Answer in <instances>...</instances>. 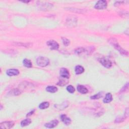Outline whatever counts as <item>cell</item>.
<instances>
[{
  "label": "cell",
  "mask_w": 129,
  "mask_h": 129,
  "mask_svg": "<svg viewBox=\"0 0 129 129\" xmlns=\"http://www.w3.org/2000/svg\"><path fill=\"white\" fill-rule=\"evenodd\" d=\"M95 50V48L93 47H88L87 48H79L75 49V53L78 55H89L94 52Z\"/></svg>",
  "instance_id": "cell-1"
},
{
  "label": "cell",
  "mask_w": 129,
  "mask_h": 129,
  "mask_svg": "<svg viewBox=\"0 0 129 129\" xmlns=\"http://www.w3.org/2000/svg\"><path fill=\"white\" fill-rule=\"evenodd\" d=\"M109 42L113 46L115 49L120 52V53L122 54V55L124 56H127L128 57V52L127 51V50H125L124 49H123L120 46V44L117 42L115 38H111L109 39Z\"/></svg>",
  "instance_id": "cell-2"
},
{
  "label": "cell",
  "mask_w": 129,
  "mask_h": 129,
  "mask_svg": "<svg viewBox=\"0 0 129 129\" xmlns=\"http://www.w3.org/2000/svg\"><path fill=\"white\" fill-rule=\"evenodd\" d=\"M36 63L39 66L44 67L49 64V60L46 57H40L36 60Z\"/></svg>",
  "instance_id": "cell-3"
},
{
  "label": "cell",
  "mask_w": 129,
  "mask_h": 129,
  "mask_svg": "<svg viewBox=\"0 0 129 129\" xmlns=\"http://www.w3.org/2000/svg\"><path fill=\"white\" fill-rule=\"evenodd\" d=\"M108 4L106 1L104 0H100L98 1L94 6V8L98 10H103L105 9L107 7Z\"/></svg>",
  "instance_id": "cell-4"
},
{
  "label": "cell",
  "mask_w": 129,
  "mask_h": 129,
  "mask_svg": "<svg viewBox=\"0 0 129 129\" xmlns=\"http://www.w3.org/2000/svg\"><path fill=\"white\" fill-rule=\"evenodd\" d=\"M47 46L52 50H58L59 48V43L54 40H49L47 42Z\"/></svg>",
  "instance_id": "cell-5"
},
{
  "label": "cell",
  "mask_w": 129,
  "mask_h": 129,
  "mask_svg": "<svg viewBox=\"0 0 129 129\" xmlns=\"http://www.w3.org/2000/svg\"><path fill=\"white\" fill-rule=\"evenodd\" d=\"M99 62L106 68H110L112 66L111 61L106 58H101L99 59Z\"/></svg>",
  "instance_id": "cell-6"
},
{
  "label": "cell",
  "mask_w": 129,
  "mask_h": 129,
  "mask_svg": "<svg viewBox=\"0 0 129 129\" xmlns=\"http://www.w3.org/2000/svg\"><path fill=\"white\" fill-rule=\"evenodd\" d=\"M15 125L14 122L12 121H6L1 122L0 124V127L2 129H9L12 128Z\"/></svg>",
  "instance_id": "cell-7"
},
{
  "label": "cell",
  "mask_w": 129,
  "mask_h": 129,
  "mask_svg": "<svg viewBox=\"0 0 129 129\" xmlns=\"http://www.w3.org/2000/svg\"><path fill=\"white\" fill-rule=\"evenodd\" d=\"M60 75L61 77L65 78V79H68L70 78L69 71H68V69L65 68H63L61 69L60 71Z\"/></svg>",
  "instance_id": "cell-8"
},
{
  "label": "cell",
  "mask_w": 129,
  "mask_h": 129,
  "mask_svg": "<svg viewBox=\"0 0 129 129\" xmlns=\"http://www.w3.org/2000/svg\"><path fill=\"white\" fill-rule=\"evenodd\" d=\"M53 7V5L49 3H43L39 4V8L43 11L49 10Z\"/></svg>",
  "instance_id": "cell-9"
},
{
  "label": "cell",
  "mask_w": 129,
  "mask_h": 129,
  "mask_svg": "<svg viewBox=\"0 0 129 129\" xmlns=\"http://www.w3.org/2000/svg\"><path fill=\"white\" fill-rule=\"evenodd\" d=\"M77 23V19L76 18L74 17H70L68 20H67V25L69 26L74 27L76 25Z\"/></svg>",
  "instance_id": "cell-10"
},
{
  "label": "cell",
  "mask_w": 129,
  "mask_h": 129,
  "mask_svg": "<svg viewBox=\"0 0 129 129\" xmlns=\"http://www.w3.org/2000/svg\"><path fill=\"white\" fill-rule=\"evenodd\" d=\"M61 121H62L64 122V124H65L66 126H69L71 124V120L66 115H61Z\"/></svg>",
  "instance_id": "cell-11"
},
{
  "label": "cell",
  "mask_w": 129,
  "mask_h": 129,
  "mask_svg": "<svg viewBox=\"0 0 129 129\" xmlns=\"http://www.w3.org/2000/svg\"><path fill=\"white\" fill-rule=\"evenodd\" d=\"M59 124V121L58 120H53L51 122H49L46 123V124L44 125V126L48 128H54L56 126H57Z\"/></svg>",
  "instance_id": "cell-12"
},
{
  "label": "cell",
  "mask_w": 129,
  "mask_h": 129,
  "mask_svg": "<svg viewBox=\"0 0 129 129\" xmlns=\"http://www.w3.org/2000/svg\"><path fill=\"white\" fill-rule=\"evenodd\" d=\"M6 73L9 76H17L19 74V71L17 69H9L7 71Z\"/></svg>",
  "instance_id": "cell-13"
},
{
  "label": "cell",
  "mask_w": 129,
  "mask_h": 129,
  "mask_svg": "<svg viewBox=\"0 0 129 129\" xmlns=\"http://www.w3.org/2000/svg\"><path fill=\"white\" fill-rule=\"evenodd\" d=\"M77 90L81 94H86L88 92L87 88L83 85H78L77 86Z\"/></svg>",
  "instance_id": "cell-14"
},
{
  "label": "cell",
  "mask_w": 129,
  "mask_h": 129,
  "mask_svg": "<svg viewBox=\"0 0 129 129\" xmlns=\"http://www.w3.org/2000/svg\"><path fill=\"white\" fill-rule=\"evenodd\" d=\"M113 96H112L111 94L110 93H108L106 94L105 97L104 98L103 102L104 103H108L110 102L111 101L113 100Z\"/></svg>",
  "instance_id": "cell-15"
},
{
  "label": "cell",
  "mask_w": 129,
  "mask_h": 129,
  "mask_svg": "<svg viewBox=\"0 0 129 129\" xmlns=\"http://www.w3.org/2000/svg\"><path fill=\"white\" fill-rule=\"evenodd\" d=\"M75 71L76 74L79 75L82 74L84 72V69L83 67L81 66H77L75 67Z\"/></svg>",
  "instance_id": "cell-16"
},
{
  "label": "cell",
  "mask_w": 129,
  "mask_h": 129,
  "mask_svg": "<svg viewBox=\"0 0 129 129\" xmlns=\"http://www.w3.org/2000/svg\"><path fill=\"white\" fill-rule=\"evenodd\" d=\"M47 91L50 93H55L58 91V88L54 86H49L46 88Z\"/></svg>",
  "instance_id": "cell-17"
},
{
  "label": "cell",
  "mask_w": 129,
  "mask_h": 129,
  "mask_svg": "<svg viewBox=\"0 0 129 129\" xmlns=\"http://www.w3.org/2000/svg\"><path fill=\"white\" fill-rule=\"evenodd\" d=\"M14 45L19 47H23L24 48H30L32 46V44L30 43H21V42H15L14 43Z\"/></svg>",
  "instance_id": "cell-18"
},
{
  "label": "cell",
  "mask_w": 129,
  "mask_h": 129,
  "mask_svg": "<svg viewBox=\"0 0 129 129\" xmlns=\"http://www.w3.org/2000/svg\"><path fill=\"white\" fill-rule=\"evenodd\" d=\"M23 64L24 66L27 68H31L32 67V64L31 61L28 59H25L23 61Z\"/></svg>",
  "instance_id": "cell-19"
},
{
  "label": "cell",
  "mask_w": 129,
  "mask_h": 129,
  "mask_svg": "<svg viewBox=\"0 0 129 129\" xmlns=\"http://www.w3.org/2000/svg\"><path fill=\"white\" fill-rule=\"evenodd\" d=\"M31 123V120L30 119H26L21 122V126L22 127H26L29 125Z\"/></svg>",
  "instance_id": "cell-20"
},
{
  "label": "cell",
  "mask_w": 129,
  "mask_h": 129,
  "mask_svg": "<svg viewBox=\"0 0 129 129\" xmlns=\"http://www.w3.org/2000/svg\"><path fill=\"white\" fill-rule=\"evenodd\" d=\"M49 106V103L48 102H43L39 105V108L41 109H44L48 108Z\"/></svg>",
  "instance_id": "cell-21"
},
{
  "label": "cell",
  "mask_w": 129,
  "mask_h": 129,
  "mask_svg": "<svg viewBox=\"0 0 129 129\" xmlns=\"http://www.w3.org/2000/svg\"><path fill=\"white\" fill-rule=\"evenodd\" d=\"M10 94L11 95H18L19 94H21V91L20 90H19V89H13L12 90H11V91H10Z\"/></svg>",
  "instance_id": "cell-22"
},
{
  "label": "cell",
  "mask_w": 129,
  "mask_h": 129,
  "mask_svg": "<svg viewBox=\"0 0 129 129\" xmlns=\"http://www.w3.org/2000/svg\"><path fill=\"white\" fill-rule=\"evenodd\" d=\"M102 96V93L99 92L98 93H97V94H95L93 96H92L90 97V99H99L100 98H101Z\"/></svg>",
  "instance_id": "cell-23"
},
{
  "label": "cell",
  "mask_w": 129,
  "mask_h": 129,
  "mask_svg": "<svg viewBox=\"0 0 129 129\" xmlns=\"http://www.w3.org/2000/svg\"><path fill=\"white\" fill-rule=\"evenodd\" d=\"M67 91H68L70 93H73L75 91V88L72 85H69L67 86Z\"/></svg>",
  "instance_id": "cell-24"
},
{
  "label": "cell",
  "mask_w": 129,
  "mask_h": 129,
  "mask_svg": "<svg viewBox=\"0 0 129 129\" xmlns=\"http://www.w3.org/2000/svg\"><path fill=\"white\" fill-rule=\"evenodd\" d=\"M68 104L66 103V102H64L62 104H61V105H58V104H57V105L56 104V105H55V107L56 108H57V109H61V106H63V109H64L66 108L67 107H68Z\"/></svg>",
  "instance_id": "cell-25"
},
{
  "label": "cell",
  "mask_w": 129,
  "mask_h": 129,
  "mask_svg": "<svg viewBox=\"0 0 129 129\" xmlns=\"http://www.w3.org/2000/svg\"><path fill=\"white\" fill-rule=\"evenodd\" d=\"M61 39H62L63 43L64 46H68L70 44V41L69 40H68V39H67L65 37H63Z\"/></svg>",
  "instance_id": "cell-26"
},
{
  "label": "cell",
  "mask_w": 129,
  "mask_h": 129,
  "mask_svg": "<svg viewBox=\"0 0 129 129\" xmlns=\"http://www.w3.org/2000/svg\"><path fill=\"white\" fill-rule=\"evenodd\" d=\"M71 9H72L73 12H74L75 13H82L83 12V11L82 10H80L79 9H76V8H71Z\"/></svg>",
  "instance_id": "cell-27"
},
{
  "label": "cell",
  "mask_w": 129,
  "mask_h": 129,
  "mask_svg": "<svg viewBox=\"0 0 129 129\" xmlns=\"http://www.w3.org/2000/svg\"><path fill=\"white\" fill-rule=\"evenodd\" d=\"M34 111H35V109H34V110H33L32 111H31V112H30V113H29L28 114H27V116H30V115H31L32 114H34Z\"/></svg>",
  "instance_id": "cell-28"
}]
</instances>
